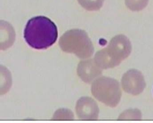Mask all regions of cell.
<instances>
[{
  "instance_id": "obj_3",
  "label": "cell",
  "mask_w": 153,
  "mask_h": 123,
  "mask_svg": "<svg viewBox=\"0 0 153 123\" xmlns=\"http://www.w3.org/2000/svg\"><path fill=\"white\" fill-rule=\"evenodd\" d=\"M149 0H125V4L131 10L139 11L146 8Z\"/></svg>"
},
{
  "instance_id": "obj_1",
  "label": "cell",
  "mask_w": 153,
  "mask_h": 123,
  "mask_svg": "<svg viewBox=\"0 0 153 123\" xmlns=\"http://www.w3.org/2000/svg\"><path fill=\"white\" fill-rule=\"evenodd\" d=\"M58 37L57 26L45 16H37L30 19L24 31V38L27 44L38 50L51 46Z\"/></svg>"
},
{
  "instance_id": "obj_2",
  "label": "cell",
  "mask_w": 153,
  "mask_h": 123,
  "mask_svg": "<svg viewBox=\"0 0 153 123\" xmlns=\"http://www.w3.org/2000/svg\"><path fill=\"white\" fill-rule=\"evenodd\" d=\"M80 5L88 11L100 10L103 5L104 0H78Z\"/></svg>"
}]
</instances>
